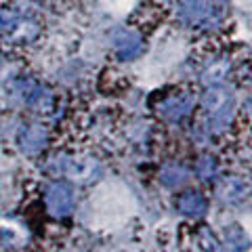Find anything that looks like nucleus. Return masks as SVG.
Returning <instances> with one entry per match:
<instances>
[{
    "instance_id": "0eeeda50",
    "label": "nucleus",
    "mask_w": 252,
    "mask_h": 252,
    "mask_svg": "<svg viewBox=\"0 0 252 252\" xmlns=\"http://www.w3.org/2000/svg\"><path fill=\"white\" fill-rule=\"evenodd\" d=\"M19 145L26 154H38L46 145V130L40 124H30L19 130Z\"/></svg>"
},
{
    "instance_id": "7ed1b4c3",
    "label": "nucleus",
    "mask_w": 252,
    "mask_h": 252,
    "mask_svg": "<svg viewBox=\"0 0 252 252\" xmlns=\"http://www.w3.org/2000/svg\"><path fill=\"white\" fill-rule=\"evenodd\" d=\"M61 175L69 177L76 183H91V181L99 179L101 164L93 158H69V160L63 162Z\"/></svg>"
},
{
    "instance_id": "6e6552de",
    "label": "nucleus",
    "mask_w": 252,
    "mask_h": 252,
    "mask_svg": "<svg viewBox=\"0 0 252 252\" xmlns=\"http://www.w3.org/2000/svg\"><path fill=\"white\" fill-rule=\"evenodd\" d=\"M175 206L179 212H183V215H189V217H202L204 212L208 208V202L204 198L202 193L198 191H185L177 195L175 200Z\"/></svg>"
},
{
    "instance_id": "f03ea898",
    "label": "nucleus",
    "mask_w": 252,
    "mask_h": 252,
    "mask_svg": "<svg viewBox=\"0 0 252 252\" xmlns=\"http://www.w3.org/2000/svg\"><path fill=\"white\" fill-rule=\"evenodd\" d=\"M177 13L187 26H202L215 13V0H177Z\"/></svg>"
},
{
    "instance_id": "f8f14e48",
    "label": "nucleus",
    "mask_w": 252,
    "mask_h": 252,
    "mask_svg": "<svg viewBox=\"0 0 252 252\" xmlns=\"http://www.w3.org/2000/svg\"><path fill=\"white\" fill-rule=\"evenodd\" d=\"M225 240H227V246H229L233 252H244V250L250 246L248 235L244 233V229H242L240 225L225 227Z\"/></svg>"
},
{
    "instance_id": "1a4fd4ad",
    "label": "nucleus",
    "mask_w": 252,
    "mask_h": 252,
    "mask_svg": "<svg viewBox=\"0 0 252 252\" xmlns=\"http://www.w3.org/2000/svg\"><path fill=\"white\" fill-rule=\"evenodd\" d=\"M227 72H229V61L225 57H219V59H212L206 69L202 72V84L204 86H217L225 80Z\"/></svg>"
},
{
    "instance_id": "2eb2a0df",
    "label": "nucleus",
    "mask_w": 252,
    "mask_h": 252,
    "mask_svg": "<svg viewBox=\"0 0 252 252\" xmlns=\"http://www.w3.org/2000/svg\"><path fill=\"white\" fill-rule=\"evenodd\" d=\"M185 179H187V172L181 166H175V164H170V166H166L162 170V183L168 185V187H175L179 183H183Z\"/></svg>"
},
{
    "instance_id": "39448f33",
    "label": "nucleus",
    "mask_w": 252,
    "mask_h": 252,
    "mask_svg": "<svg viewBox=\"0 0 252 252\" xmlns=\"http://www.w3.org/2000/svg\"><path fill=\"white\" fill-rule=\"evenodd\" d=\"M112 40H114L116 55L124 61L135 59L137 55H141V51H143V38L132 30H116Z\"/></svg>"
},
{
    "instance_id": "ddd939ff",
    "label": "nucleus",
    "mask_w": 252,
    "mask_h": 252,
    "mask_svg": "<svg viewBox=\"0 0 252 252\" xmlns=\"http://www.w3.org/2000/svg\"><path fill=\"white\" fill-rule=\"evenodd\" d=\"M246 191L248 189L240 179H229L223 183V187H220V198L225 202H238L246 195Z\"/></svg>"
},
{
    "instance_id": "9b49d317",
    "label": "nucleus",
    "mask_w": 252,
    "mask_h": 252,
    "mask_svg": "<svg viewBox=\"0 0 252 252\" xmlns=\"http://www.w3.org/2000/svg\"><path fill=\"white\" fill-rule=\"evenodd\" d=\"M193 248L195 252H225L223 246L219 244V240L215 238V233H212L208 227H200L198 233H195L193 238Z\"/></svg>"
},
{
    "instance_id": "20e7f679",
    "label": "nucleus",
    "mask_w": 252,
    "mask_h": 252,
    "mask_svg": "<svg viewBox=\"0 0 252 252\" xmlns=\"http://www.w3.org/2000/svg\"><path fill=\"white\" fill-rule=\"evenodd\" d=\"M46 208L55 217H65L74 208L72 189L63 183H55L46 189Z\"/></svg>"
},
{
    "instance_id": "dca6fc26",
    "label": "nucleus",
    "mask_w": 252,
    "mask_h": 252,
    "mask_svg": "<svg viewBox=\"0 0 252 252\" xmlns=\"http://www.w3.org/2000/svg\"><path fill=\"white\" fill-rule=\"evenodd\" d=\"M195 170H198V175L202 179H210V177H215V172H217V164H215L212 158H202Z\"/></svg>"
},
{
    "instance_id": "f257e3e1",
    "label": "nucleus",
    "mask_w": 252,
    "mask_h": 252,
    "mask_svg": "<svg viewBox=\"0 0 252 252\" xmlns=\"http://www.w3.org/2000/svg\"><path fill=\"white\" fill-rule=\"evenodd\" d=\"M202 105L208 114V122L215 130H223L229 124L233 116V93L225 86H208V91L204 93Z\"/></svg>"
},
{
    "instance_id": "4468645a",
    "label": "nucleus",
    "mask_w": 252,
    "mask_h": 252,
    "mask_svg": "<svg viewBox=\"0 0 252 252\" xmlns=\"http://www.w3.org/2000/svg\"><path fill=\"white\" fill-rule=\"evenodd\" d=\"M21 17H23V15L15 9V6H4V9L0 11V34L9 38L11 32L15 30V26L19 23Z\"/></svg>"
},
{
    "instance_id": "423d86ee",
    "label": "nucleus",
    "mask_w": 252,
    "mask_h": 252,
    "mask_svg": "<svg viewBox=\"0 0 252 252\" xmlns=\"http://www.w3.org/2000/svg\"><path fill=\"white\" fill-rule=\"evenodd\" d=\"M193 107V97L187 93H179V94H172L168 97L164 103L160 105V114L166 118V120H181L183 116L189 114V109Z\"/></svg>"
},
{
    "instance_id": "9d476101",
    "label": "nucleus",
    "mask_w": 252,
    "mask_h": 252,
    "mask_svg": "<svg viewBox=\"0 0 252 252\" xmlns=\"http://www.w3.org/2000/svg\"><path fill=\"white\" fill-rule=\"evenodd\" d=\"M38 34H40V26L34 21V19H30V17H21L19 23L15 26V30L11 32V40L15 42H32V40H36Z\"/></svg>"
}]
</instances>
